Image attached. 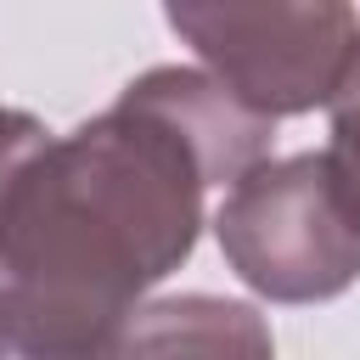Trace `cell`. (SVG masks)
Here are the masks:
<instances>
[{"label":"cell","mask_w":360,"mask_h":360,"mask_svg":"<svg viewBox=\"0 0 360 360\" xmlns=\"http://www.w3.org/2000/svg\"><path fill=\"white\" fill-rule=\"evenodd\" d=\"M208 180L146 112L112 101L0 197V326L107 360L141 298L202 236Z\"/></svg>","instance_id":"1"},{"label":"cell","mask_w":360,"mask_h":360,"mask_svg":"<svg viewBox=\"0 0 360 360\" xmlns=\"http://www.w3.org/2000/svg\"><path fill=\"white\" fill-rule=\"evenodd\" d=\"M163 17L197 51L202 73H214L248 112L270 124L343 107L360 90V11L343 0H174Z\"/></svg>","instance_id":"2"},{"label":"cell","mask_w":360,"mask_h":360,"mask_svg":"<svg viewBox=\"0 0 360 360\" xmlns=\"http://www.w3.org/2000/svg\"><path fill=\"white\" fill-rule=\"evenodd\" d=\"M214 236L236 281L270 304H321L360 281V225L321 152L264 158L248 169L225 191Z\"/></svg>","instance_id":"3"},{"label":"cell","mask_w":360,"mask_h":360,"mask_svg":"<svg viewBox=\"0 0 360 360\" xmlns=\"http://www.w3.org/2000/svg\"><path fill=\"white\" fill-rule=\"evenodd\" d=\"M118 101L135 107V112H146L152 124H163L197 158V169H202L208 186H225V180L236 186L248 169H259L270 158V141H276V124L259 118V112H248L202 68H180V62L146 68L141 79H129L118 90Z\"/></svg>","instance_id":"4"},{"label":"cell","mask_w":360,"mask_h":360,"mask_svg":"<svg viewBox=\"0 0 360 360\" xmlns=\"http://www.w3.org/2000/svg\"><path fill=\"white\" fill-rule=\"evenodd\" d=\"M107 360H276L270 321L219 292H174L141 304Z\"/></svg>","instance_id":"5"},{"label":"cell","mask_w":360,"mask_h":360,"mask_svg":"<svg viewBox=\"0 0 360 360\" xmlns=\"http://www.w3.org/2000/svg\"><path fill=\"white\" fill-rule=\"evenodd\" d=\"M326 169H332V186H338V197H343V208L354 214V225H360V90L343 101V107H332V141H326Z\"/></svg>","instance_id":"6"},{"label":"cell","mask_w":360,"mask_h":360,"mask_svg":"<svg viewBox=\"0 0 360 360\" xmlns=\"http://www.w3.org/2000/svg\"><path fill=\"white\" fill-rule=\"evenodd\" d=\"M45 146H51V129H45L34 112H22V107H0V197L11 191V180H17Z\"/></svg>","instance_id":"7"},{"label":"cell","mask_w":360,"mask_h":360,"mask_svg":"<svg viewBox=\"0 0 360 360\" xmlns=\"http://www.w3.org/2000/svg\"><path fill=\"white\" fill-rule=\"evenodd\" d=\"M0 360H90V354H73V349H51V343H34V338H17L0 326Z\"/></svg>","instance_id":"8"}]
</instances>
